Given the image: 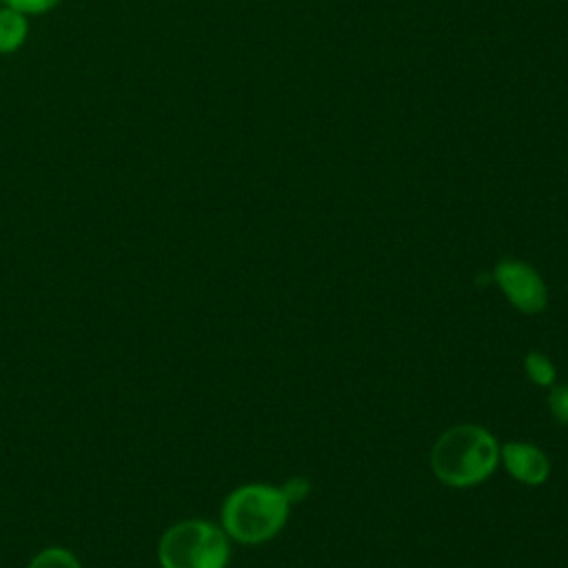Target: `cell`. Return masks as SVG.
I'll use <instances>...</instances> for the list:
<instances>
[{"mask_svg": "<svg viewBox=\"0 0 568 568\" xmlns=\"http://www.w3.org/2000/svg\"><path fill=\"white\" fill-rule=\"evenodd\" d=\"M499 464L495 435L477 424L444 430L430 448V470L450 488H468L488 479Z\"/></svg>", "mask_w": 568, "mask_h": 568, "instance_id": "obj_1", "label": "cell"}, {"mask_svg": "<svg viewBox=\"0 0 568 568\" xmlns=\"http://www.w3.org/2000/svg\"><path fill=\"white\" fill-rule=\"evenodd\" d=\"M291 501L284 488L271 484H244L222 504V528L229 539L246 546L273 539L286 524Z\"/></svg>", "mask_w": 568, "mask_h": 568, "instance_id": "obj_2", "label": "cell"}, {"mask_svg": "<svg viewBox=\"0 0 568 568\" xmlns=\"http://www.w3.org/2000/svg\"><path fill=\"white\" fill-rule=\"evenodd\" d=\"M229 557V535L206 519L178 521L158 544L160 568H226Z\"/></svg>", "mask_w": 568, "mask_h": 568, "instance_id": "obj_3", "label": "cell"}, {"mask_svg": "<svg viewBox=\"0 0 568 568\" xmlns=\"http://www.w3.org/2000/svg\"><path fill=\"white\" fill-rule=\"evenodd\" d=\"M493 277L506 300L521 313H539L548 304V288L541 275L526 262L504 257L495 264Z\"/></svg>", "mask_w": 568, "mask_h": 568, "instance_id": "obj_4", "label": "cell"}, {"mask_svg": "<svg viewBox=\"0 0 568 568\" xmlns=\"http://www.w3.org/2000/svg\"><path fill=\"white\" fill-rule=\"evenodd\" d=\"M499 459L510 477L521 484L539 486L550 475V462L541 448L528 442H506L499 446Z\"/></svg>", "mask_w": 568, "mask_h": 568, "instance_id": "obj_5", "label": "cell"}, {"mask_svg": "<svg viewBox=\"0 0 568 568\" xmlns=\"http://www.w3.org/2000/svg\"><path fill=\"white\" fill-rule=\"evenodd\" d=\"M29 38V16L11 9L7 4L0 7V53H16Z\"/></svg>", "mask_w": 568, "mask_h": 568, "instance_id": "obj_6", "label": "cell"}, {"mask_svg": "<svg viewBox=\"0 0 568 568\" xmlns=\"http://www.w3.org/2000/svg\"><path fill=\"white\" fill-rule=\"evenodd\" d=\"M524 368H526V375L532 379V384H537V386H548V388L555 384V377H557L555 364H552L550 357L544 355L541 351H530V353H526V357H524Z\"/></svg>", "mask_w": 568, "mask_h": 568, "instance_id": "obj_7", "label": "cell"}, {"mask_svg": "<svg viewBox=\"0 0 568 568\" xmlns=\"http://www.w3.org/2000/svg\"><path fill=\"white\" fill-rule=\"evenodd\" d=\"M27 568H80V561L75 559V555L67 548L60 546H51L44 548L42 552H38Z\"/></svg>", "mask_w": 568, "mask_h": 568, "instance_id": "obj_8", "label": "cell"}, {"mask_svg": "<svg viewBox=\"0 0 568 568\" xmlns=\"http://www.w3.org/2000/svg\"><path fill=\"white\" fill-rule=\"evenodd\" d=\"M548 406L552 417L559 424L568 426V382L566 384H552L548 393Z\"/></svg>", "mask_w": 568, "mask_h": 568, "instance_id": "obj_9", "label": "cell"}, {"mask_svg": "<svg viewBox=\"0 0 568 568\" xmlns=\"http://www.w3.org/2000/svg\"><path fill=\"white\" fill-rule=\"evenodd\" d=\"M2 4L18 9L24 16H40L60 4V0H2Z\"/></svg>", "mask_w": 568, "mask_h": 568, "instance_id": "obj_10", "label": "cell"}, {"mask_svg": "<svg viewBox=\"0 0 568 568\" xmlns=\"http://www.w3.org/2000/svg\"><path fill=\"white\" fill-rule=\"evenodd\" d=\"M306 490H308V488H306V484H304L302 479H291V481L284 486V493H286V497H288L291 504L300 501Z\"/></svg>", "mask_w": 568, "mask_h": 568, "instance_id": "obj_11", "label": "cell"}, {"mask_svg": "<svg viewBox=\"0 0 568 568\" xmlns=\"http://www.w3.org/2000/svg\"><path fill=\"white\" fill-rule=\"evenodd\" d=\"M0 2H2V0H0Z\"/></svg>", "mask_w": 568, "mask_h": 568, "instance_id": "obj_12", "label": "cell"}]
</instances>
